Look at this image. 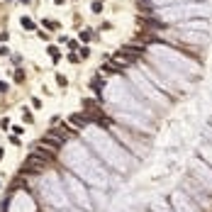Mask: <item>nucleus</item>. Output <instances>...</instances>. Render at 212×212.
I'll use <instances>...</instances> for the list:
<instances>
[{"label":"nucleus","mask_w":212,"mask_h":212,"mask_svg":"<svg viewBox=\"0 0 212 212\" xmlns=\"http://www.w3.org/2000/svg\"><path fill=\"white\" fill-rule=\"evenodd\" d=\"M22 3H29V0H22Z\"/></svg>","instance_id":"obj_25"},{"label":"nucleus","mask_w":212,"mask_h":212,"mask_svg":"<svg viewBox=\"0 0 212 212\" xmlns=\"http://www.w3.org/2000/svg\"><path fill=\"white\" fill-rule=\"evenodd\" d=\"M15 83H25V73L22 71H15Z\"/></svg>","instance_id":"obj_17"},{"label":"nucleus","mask_w":212,"mask_h":212,"mask_svg":"<svg viewBox=\"0 0 212 212\" xmlns=\"http://www.w3.org/2000/svg\"><path fill=\"white\" fill-rule=\"evenodd\" d=\"M32 107L34 110H42V100L39 98H32Z\"/></svg>","instance_id":"obj_18"},{"label":"nucleus","mask_w":212,"mask_h":212,"mask_svg":"<svg viewBox=\"0 0 212 212\" xmlns=\"http://www.w3.org/2000/svg\"><path fill=\"white\" fill-rule=\"evenodd\" d=\"M83 137H85L88 144L93 146V151L100 156V161H105L107 166H112L117 171H127L129 168V154L122 146H117L115 139L107 132H102L98 125H88Z\"/></svg>","instance_id":"obj_1"},{"label":"nucleus","mask_w":212,"mask_h":212,"mask_svg":"<svg viewBox=\"0 0 212 212\" xmlns=\"http://www.w3.org/2000/svg\"><path fill=\"white\" fill-rule=\"evenodd\" d=\"M158 212H168V210H166V207H161V210H158Z\"/></svg>","instance_id":"obj_23"},{"label":"nucleus","mask_w":212,"mask_h":212,"mask_svg":"<svg viewBox=\"0 0 212 212\" xmlns=\"http://www.w3.org/2000/svg\"><path fill=\"white\" fill-rule=\"evenodd\" d=\"M7 54H10V49H7V46H3V44H0V56H7Z\"/></svg>","instance_id":"obj_21"},{"label":"nucleus","mask_w":212,"mask_h":212,"mask_svg":"<svg viewBox=\"0 0 212 212\" xmlns=\"http://www.w3.org/2000/svg\"><path fill=\"white\" fill-rule=\"evenodd\" d=\"M149 3L158 5V7H166V5H178V3H193V0H149Z\"/></svg>","instance_id":"obj_12"},{"label":"nucleus","mask_w":212,"mask_h":212,"mask_svg":"<svg viewBox=\"0 0 212 212\" xmlns=\"http://www.w3.org/2000/svg\"><path fill=\"white\" fill-rule=\"evenodd\" d=\"M127 73H129V81L134 83V90H137V93L146 95V98H149L151 102H158V105H163V107L168 105V95H166L163 90H158V88H156L154 83H149L144 73H139L137 68H129Z\"/></svg>","instance_id":"obj_6"},{"label":"nucleus","mask_w":212,"mask_h":212,"mask_svg":"<svg viewBox=\"0 0 212 212\" xmlns=\"http://www.w3.org/2000/svg\"><path fill=\"white\" fill-rule=\"evenodd\" d=\"M207 15H210L207 3H178V5H166V7L154 10V17L166 25H183V22L207 17Z\"/></svg>","instance_id":"obj_5"},{"label":"nucleus","mask_w":212,"mask_h":212,"mask_svg":"<svg viewBox=\"0 0 212 212\" xmlns=\"http://www.w3.org/2000/svg\"><path fill=\"white\" fill-rule=\"evenodd\" d=\"M193 178L212 195V166H207L205 161H195L193 163Z\"/></svg>","instance_id":"obj_8"},{"label":"nucleus","mask_w":212,"mask_h":212,"mask_svg":"<svg viewBox=\"0 0 212 212\" xmlns=\"http://www.w3.org/2000/svg\"><path fill=\"white\" fill-rule=\"evenodd\" d=\"M146 56L158 61V63H166L168 68L178 71V73H183V76H195L198 73V63L190 56H185L183 51L173 49L168 44H149L146 46Z\"/></svg>","instance_id":"obj_4"},{"label":"nucleus","mask_w":212,"mask_h":212,"mask_svg":"<svg viewBox=\"0 0 212 212\" xmlns=\"http://www.w3.org/2000/svg\"><path fill=\"white\" fill-rule=\"evenodd\" d=\"M56 83H59L61 88H66V85H68V81H66V76H61V73H56Z\"/></svg>","instance_id":"obj_16"},{"label":"nucleus","mask_w":212,"mask_h":212,"mask_svg":"<svg viewBox=\"0 0 212 212\" xmlns=\"http://www.w3.org/2000/svg\"><path fill=\"white\" fill-rule=\"evenodd\" d=\"M200 156H202V161L207 166H212V144H202L200 146Z\"/></svg>","instance_id":"obj_11"},{"label":"nucleus","mask_w":212,"mask_h":212,"mask_svg":"<svg viewBox=\"0 0 212 212\" xmlns=\"http://www.w3.org/2000/svg\"><path fill=\"white\" fill-rule=\"evenodd\" d=\"M115 117H117L119 122H129V125H132V129H137V132H139V129H141V132H151L149 122H146V119H141L137 112H117Z\"/></svg>","instance_id":"obj_10"},{"label":"nucleus","mask_w":212,"mask_h":212,"mask_svg":"<svg viewBox=\"0 0 212 212\" xmlns=\"http://www.w3.org/2000/svg\"><path fill=\"white\" fill-rule=\"evenodd\" d=\"M66 161L73 168L83 181H90L93 185H105L107 183V173L100 168V163L93 158V154L81 144H71V149L66 151Z\"/></svg>","instance_id":"obj_3"},{"label":"nucleus","mask_w":212,"mask_h":212,"mask_svg":"<svg viewBox=\"0 0 212 212\" xmlns=\"http://www.w3.org/2000/svg\"><path fill=\"white\" fill-rule=\"evenodd\" d=\"M22 119L27 122V125H29V122H32V112H29L27 107H22Z\"/></svg>","instance_id":"obj_15"},{"label":"nucleus","mask_w":212,"mask_h":212,"mask_svg":"<svg viewBox=\"0 0 212 212\" xmlns=\"http://www.w3.org/2000/svg\"><path fill=\"white\" fill-rule=\"evenodd\" d=\"M171 202H173V212H198V205L193 202L183 190H175L171 195Z\"/></svg>","instance_id":"obj_9"},{"label":"nucleus","mask_w":212,"mask_h":212,"mask_svg":"<svg viewBox=\"0 0 212 212\" xmlns=\"http://www.w3.org/2000/svg\"><path fill=\"white\" fill-rule=\"evenodd\" d=\"M20 25H22L25 29H37V25H34V20H32V17H27V15H22V17H20Z\"/></svg>","instance_id":"obj_13"},{"label":"nucleus","mask_w":212,"mask_h":212,"mask_svg":"<svg viewBox=\"0 0 212 212\" xmlns=\"http://www.w3.org/2000/svg\"><path fill=\"white\" fill-rule=\"evenodd\" d=\"M102 98L107 100L110 105H115V107H122L125 112H137V115L141 112L144 117L151 115L149 107L137 98V90L122 76H115V78H110L107 83L102 85Z\"/></svg>","instance_id":"obj_2"},{"label":"nucleus","mask_w":212,"mask_h":212,"mask_svg":"<svg viewBox=\"0 0 212 212\" xmlns=\"http://www.w3.org/2000/svg\"><path fill=\"white\" fill-rule=\"evenodd\" d=\"M207 137H212V129H207Z\"/></svg>","instance_id":"obj_24"},{"label":"nucleus","mask_w":212,"mask_h":212,"mask_svg":"<svg viewBox=\"0 0 212 212\" xmlns=\"http://www.w3.org/2000/svg\"><path fill=\"white\" fill-rule=\"evenodd\" d=\"M3 156H5V151H3V149H0V161H3Z\"/></svg>","instance_id":"obj_22"},{"label":"nucleus","mask_w":212,"mask_h":212,"mask_svg":"<svg viewBox=\"0 0 212 212\" xmlns=\"http://www.w3.org/2000/svg\"><path fill=\"white\" fill-rule=\"evenodd\" d=\"M10 127V117H3L0 119V129H7Z\"/></svg>","instance_id":"obj_19"},{"label":"nucleus","mask_w":212,"mask_h":212,"mask_svg":"<svg viewBox=\"0 0 212 212\" xmlns=\"http://www.w3.org/2000/svg\"><path fill=\"white\" fill-rule=\"evenodd\" d=\"M183 193H185V195H190V200L193 202H200L205 210H212V195H210V193L198 183V181H185V185H183Z\"/></svg>","instance_id":"obj_7"},{"label":"nucleus","mask_w":212,"mask_h":212,"mask_svg":"<svg viewBox=\"0 0 212 212\" xmlns=\"http://www.w3.org/2000/svg\"><path fill=\"white\" fill-rule=\"evenodd\" d=\"M46 51H49V56L54 59V63H59V59H61V51H59V46H49Z\"/></svg>","instance_id":"obj_14"},{"label":"nucleus","mask_w":212,"mask_h":212,"mask_svg":"<svg viewBox=\"0 0 212 212\" xmlns=\"http://www.w3.org/2000/svg\"><path fill=\"white\" fill-rule=\"evenodd\" d=\"M10 90V83H5V81H0V93H7Z\"/></svg>","instance_id":"obj_20"}]
</instances>
